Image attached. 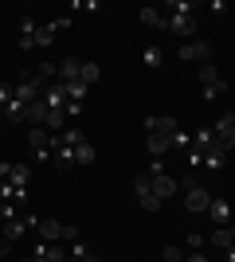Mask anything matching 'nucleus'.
Returning a JSON list of instances; mask_svg holds the SVG:
<instances>
[{
    "instance_id": "1",
    "label": "nucleus",
    "mask_w": 235,
    "mask_h": 262,
    "mask_svg": "<svg viewBox=\"0 0 235 262\" xmlns=\"http://www.w3.org/2000/svg\"><path fill=\"white\" fill-rule=\"evenodd\" d=\"M212 149H220V153H231L235 149V118L231 114H224L212 125Z\"/></svg>"
},
{
    "instance_id": "2",
    "label": "nucleus",
    "mask_w": 235,
    "mask_h": 262,
    "mask_svg": "<svg viewBox=\"0 0 235 262\" xmlns=\"http://www.w3.org/2000/svg\"><path fill=\"white\" fill-rule=\"evenodd\" d=\"M168 32H177V35H196V16H192V4H173Z\"/></svg>"
},
{
    "instance_id": "3",
    "label": "nucleus",
    "mask_w": 235,
    "mask_h": 262,
    "mask_svg": "<svg viewBox=\"0 0 235 262\" xmlns=\"http://www.w3.org/2000/svg\"><path fill=\"white\" fill-rule=\"evenodd\" d=\"M196 78H200V86H204V98H220V94H227V82L216 75V63H200Z\"/></svg>"
},
{
    "instance_id": "4",
    "label": "nucleus",
    "mask_w": 235,
    "mask_h": 262,
    "mask_svg": "<svg viewBox=\"0 0 235 262\" xmlns=\"http://www.w3.org/2000/svg\"><path fill=\"white\" fill-rule=\"evenodd\" d=\"M28 145L35 149V161H47V157H51V145H55V133L44 129V125H32V129H28Z\"/></svg>"
},
{
    "instance_id": "5",
    "label": "nucleus",
    "mask_w": 235,
    "mask_h": 262,
    "mask_svg": "<svg viewBox=\"0 0 235 262\" xmlns=\"http://www.w3.org/2000/svg\"><path fill=\"white\" fill-rule=\"evenodd\" d=\"M177 180H173V176L168 172H149V192H153L157 200H168V196H177Z\"/></svg>"
},
{
    "instance_id": "6",
    "label": "nucleus",
    "mask_w": 235,
    "mask_h": 262,
    "mask_svg": "<svg viewBox=\"0 0 235 262\" xmlns=\"http://www.w3.org/2000/svg\"><path fill=\"white\" fill-rule=\"evenodd\" d=\"M208 204H212V192L208 188H200V184H192V188H184V208L188 211H208Z\"/></svg>"
},
{
    "instance_id": "7",
    "label": "nucleus",
    "mask_w": 235,
    "mask_h": 262,
    "mask_svg": "<svg viewBox=\"0 0 235 262\" xmlns=\"http://www.w3.org/2000/svg\"><path fill=\"white\" fill-rule=\"evenodd\" d=\"M212 247H216V251H235V227H231V223H227V227H216L212 231Z\"/></svg>"
},
{
    "instance_id": "8",
    "label": "nucleus",
    "mask_w": 235,
    "mask_h": 262,
    "mask_svg": "<svg viewBox=\"0 0 235 262\" xmlns=\"http://www.w3.org/2000/svg\"><path fill=\"white\" fill-rule=\"evenodd\" d=\"M180 59H196V63H212V47H208V43H180Z\"/></svg>"
},
{
    "instance_id": "9",
    "label": "nucleus",
    "mask_w": 235,
    "mask_h": 262,
    "mask_svg": "<svg viewBox=\"0 0 235 262\" xmlns=\"http://www.w3.org/2000/svg\"><path fill=\"white\" fill-rule=\"evenodd\" d=\"M39 243H59L63 239V223H59V219H39Z\"/></svg>"
},
{
    "instance_id": "10",
    "label": "nucleus",
    "mask_w": 235,
    "mask_h": 262,
    "mask_svg": "<svg viewBox=\"0 0 235 262\" xmlns=\"http://www.w3.org/2000/svg\"><path fill=\"white\" fill-rule=\"evenodd\" d=\"M180 133V129H177ZM145 145H149V153L157 157V161H161V157L168 153V149H173V137H168V133H149L145 137Z\"/></svg>"
},
{
    "instance_id": "11",
    "label": "nucleus",
    "mask_w": 235,
    "mask_h": 262,
    "mask_svg": "<svg viewBox=\"0 0 235 262\" xmlns=\"http://www.w3.org/2000/svg\"><path fill=\"white\" fill-rule=\"evenodd\" d=\"M24 121H28V125H44L47 121V102L44 98L28 102V106H24Z\"/></svg>"
},
{
    "instance_id": "12",
    "label": "nucleus",
    "mask_w": 235,
    "mask_h": 262,
    "mask_svg": "<svg viewBox=\"0 0 235 262\" xmlns=\"http://www.w3.org/2000/svg\"><path fill=\"white\" fill-rule=\"evenodd\" d=\"M12 98L28 106V102H35V98H39V86H35L32 78H24V82H16V86H12Z\"/></svg>"
},
{
    "instance_id": "13",
    "label": "nucleus",
    "mask_w": 235,
    "mask_h": 262,
    "mask_svg": "<svg viewBox=\"0 0 235 262\" xmlns=\"http://www.w3.org/2000/svg\"><path fill=\"white\" fill-rule=\"evenodd\" d=\"M208 211H212L216 227H227V223H231V204H227V200H216V196H212V204H208Z\"/></svg>"
},
{
    "instance_id": "14",
    "label": "nucleus",
    "mask_w": 235,
    "mask_h": 262,
    "mask_svg": "<svg viewBox=\"0 0 235 262\" xmlns=\"http://www.w3.org/2000/svg\"><path fill=\"white\" fill-rule=\"evenodd\" d=\"M180 125H177V118H145V133H177Z\"/></svg>"
},
{
    "instance_id": "15",
    "label": "nucleus",
    "mask_w": 235,
    "mask_h": 262,
    "mask_svg": "<svg viewBox=\"0 0 235 262\" xmlns=\"http://www.w3.org/2000/svg\"><path fill=\"white\" fill-rule=\"evenodd\" d=\"M137 20L145 24V28H168V16L161 8H141V12H137Z\"/></svg>"
},
{
    "instance_id": "16",
    "label": "nucleus",
    "mask_w": 235,
    "mask_h": 262,
    "mask_svg": "<svg viewBox=\"0 0 235 262\" xmlns=\"http://www.w3.org/2000/svg\"><path fill=\"white\" fill-rule=\"evenodd\" d=\"M78 71H82V59H63L59 63V82H78Z\"/></svg>"
},
{
    "instance_id": "17",
    "label": "nucleus",
    "mask_w": 235,
    "mask_h": 262,
    "mask_svg": "<svg viewBox=\"0 0 235 262\" xmlns=\"http://www.w3.org/2000/svg\"><path fill=\"white\" fill-rule=\"evenodd\" d=\"M24 231H28V223H24V219H8V223L0 227V239H4V243H16Z\"/></svg>"
},
{
    "instance_id": "18",
    "label": "nucleus",
    "mask_w": 235,
    "mask_h": 262,
    "mask_svg": "<svg viewBox=\"0 0 235 262\" xmlns=\"http://www.w3.org/2000/svg\"><path fill=\"white\" fill-rule=\"evenodd\" d=\"M28 180H32V168H28V164H12L8 184H12V188H28Z\"/></svg>"
},
{
    "instance_id": "19",
    "label": "nucleus",
    "mask_w": 235,
    "mask_h": 262,
    "mask_svg": "<svg viewBox=\"0 0 235 262\" xmlns=\"http://www.w3.org/2000/svg\"><path fill=\"white\" fill-rule=\"evenodd\" d=\"M4 121H12V125H24V102L12 98L8 106H4Z\"/></svg>"
},
{
    "instance_id": "20",
    "label": "nucleus",
    "mask_w": 235,
    "mask_h": 262,
    "mask_svg": "<svg viewBox=\"0 0 235 262\" xmlns=\"http://www.w3.org/2000/svg\"><path fill=\"white\" fill-rule=\"evenodd\" d=\"M98 75H102L98 63H94V59H87V63H82V71H78V82H87V86H90V82H98Z\"/></svg>"
},
{
    "instance_id": "21",
    "label": "nucleus",
    "mask_w": 235,
    "mask_h": 262,
    "mask_svg": "<svg viewBox=\"0 0 235 262\" xmlns=\"http://www.w3.org/2000/svg\"><path fill=\"white\" fill-rule=\"evenodd\" d=\"M94 157H98V153H94V145H87V141L75 145V164H94Z\"/></svg>"
},
{
    "instance_id": "22",
    "label": "nucleus",
    "mask_w": 235,
    "mask_h": 262,
    "mask_svg": "<svg viewBox=\"0 0 235 262\" xmlns=\"http://www.w3.org/2000/svg\"><path fill=\"white\" fill-rule=\"evenodd\" d=\"M63 90H67V102H82L87 98V82H63Z\"/></svg>"
},
{
    "instance_id": "23",
    "label": "nucleus",
    "mask_w": 235,
    "mask_h": 262,
    "mask_svg": "<svg viewBox=\"0 0 235 262\" xmlns=\"http://www.w3.org/2000/svg\"><path fill=\"white\" fill-rule=\"evenodd\" d=\"M204 164H208V168H224V164H227V153H220V149H208V153H204Z\"/></svg>"
},
{
    "instance_id": "24",
    "label": "nucleus",
    "mask_w": 235,
    "mask_h": 262,
    "mask_svg": "<svg viewBox=\"0 0 235 262\" xmlns=\"http://www.w3.org/2000/svg\"><path fill=\"white\" fill-rule=\"evenodd\" d=\"M141 59H145V67H161V63H165V51H161V47H145V55H141Z\"/></svg>"
},
{
    "instance_id": "25",
    "label": "nucleus",
    "mask_w": 235,
    "mask_h": 262,
    "mask_svg": "<svg viewBox=\"0 0 235 262\" xmlns=\"http://www.w3.org/2000/svg\"><path fill=\"white\" fill-rule=\"evenodd\" d=\"M137 204H141L145 211H161V204H165V200H157L153 192H149V196H137Z\"/></svg>"
},
{
    "instance_id": "26",
    "label": "nucleus",
    "mask_w": 235,
    "mask_h": 262,
    "mask_svg": "<svg viewBox=\"0 0 235 262\" xmlns=\"http://www.w3.org/2000/svg\"><path fill=\"white\" fill-rule=\"evenodd\" d=\"M134 192H137V196H149V172L134 176Z\"/></svg>"
},
{
    "instance_id": "27",
    "label": "nucleus",
    "mask_w": 235,
    "mask_h": 262,
    "mask_svg": "<svg viewBox=\"0 0 235 262\" xmlns=\"http://www.w3.org/2000/svg\"><path fill=\"white\" fill-rule=\"evenodd\" d=\"M161 258H165V262H184V254H180V247H165Z\"/></svg>"
},
{
    "instance_id": "28",
    "label": "nucleus",
    "mask_w": 235,
    "mask_h": 262,
    "mask_svg": "<svg viewBox=\"0 0 235 262\" xmlns=\"http://www.w3.org/2000/svg\"><path fill=\"white\" fill-rule=\"evenodd\" d=\"M63 239H67V243H78V227H71V223H63Z\"/></svg>"
},
{
    "instance_id": "29",
    "label": "nucleus",
    "mask_w": 235,
    "mask_h": 262,
    "mask_svg": "<svg viewBox=\"0 0 235 262\" xmlns=\"http://www.w3.org/2000/svg\"><path fill=\"white\" fill-rule=\"evenodd\" d=\"M188 247H192V251H200V247H204V235H196V231H192V235H188Z\"/></svg>"
},
{
    "instance_id": "30",
    "label": "nucleus",
    "mask_w": 235,
    "mask_h": 262,
    "mask_svg": "<svg viewBox=\"0 0 235 262\" xmlns=\"http://www.w3.org/2000/svg\"><path fill=\"white\" fill-rule=\"evenodd\" d=\"M82 114V102H67V118H78Z\"/></svg>"
},
{
    "instance_id": "31",
    "label": "nucleus",
    "mask_w": 235,
    "mask_h": 262,
    "mask_svg": "<svg viewBox=\"0 0 235 262\" xmlns=\"http://www.w3.org/2000/svg\"><path fill=\"white\" fill-rule=\"evenodd\" d=\"M184 262H208V254H200V251H192V254H188V258H184Z\"/></svg>"
},
{
    "instance_id": "32",
    "label": "nucleus",
    "mask_w": 235,
    "mask_h": 262,
    "mask_svg": "<svg viewBox=\"0 0 235 262\" xmlns=\"http://www.w3.org/2000/svg\"><path fill=\"white\" fill-rule=\"evenodd\" d=\"M82 262H102V258H98V254H87V258H82Z\"/></svg>"
},
{
    "instance_id": "33",
    "label": "nucleus",
    "mask_w": 235,
    "mask_h": 262,
    "mask_svg": "<svg viewBox=\"0 0 235 262\" xmlns=\"http://www.w3.org/2000/svg\"><path fill=\"white\" fill-rule=\"evenodd\" d=\"M0 254H8V243H4V239H0Z\"/></svg>"
},
{
    "instance_id": "34",
    "label": "nucleus",
    "mask_w": 235,
    "mask_h": 262,
    "mask_svg": "<svg viewBox=\"0 0 235 262\" xmlns=\"http://www.w3.org/2000/svg\"><path fill=\"white\" fill-rule=\"evenodd\" d=\"M231 118H235V110H231Z\"/></svg>"
},
{
    "instance_id": "35",
    "label": "nucleus",
    "mask_w": 235,
    "mask_h": 262,
    "mask_svg": "<svg viewBox=\"0 0 235 262\" xmlns=\"http://www.w3.org/2000/svg\"><path fill=\"white\" fill-rule=\"evenodd\" d=\"M71 262H75V258H71ZM78 262H82V258H78Z\"/></svg>"
}]
</instances>
